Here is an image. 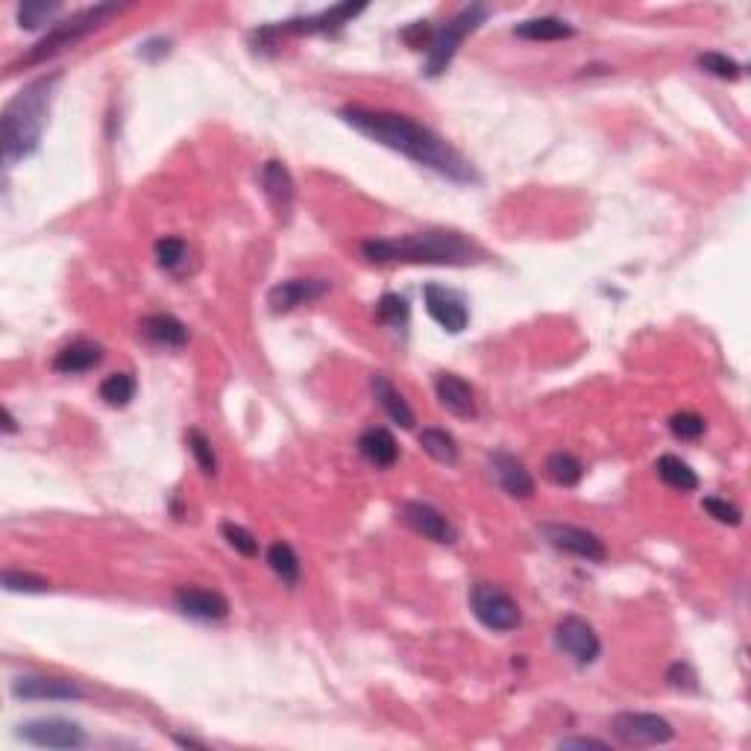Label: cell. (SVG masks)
I'll list each match as a JSON object with an SVG mask.
<instances>
[{
    "instance_id": "obj_17",
    "label": "cell",
    "mask_w": 751,
    "mask_h": 751,
    "mask_svg": "<svg viewBox=\"0 0 751 751\" xmlns=\"http://www.w3.org/2000/svg\"><path fill=\"white\" fill-rule=\"evenodd\" d=\"M402 520L414 531H420L423 537L435 540V543H455V529L452 523L443 517L438 508L426 505V502H405L402 505Z\"/></svg>"
},
{
    "instance_id": "obj_39",
    "label": "cell",
    "mask_w": 751,
    "mask_h": 751,
    "mask_svg": "<svg viewBox=\"0 0 751 751\" xmlns=\"http://www.w3.org/2000/svg\"><path fill=\"white\" fill-rule=\"evenodd\" d=\"M696 681H699V678H696V669L687 661H675L666 669V684L675 687V690H696V687H699Z\"/></svg>"
},
{
    "instance_id": "obj_3",
    "label": "cell",
    "mask_w": 751,
    "mask_h": 751,
    "mask_svg": "<svg viewBox=\"0 0 751 751\" xmlns=\"http://www.w3.org/2000/svg\"><path fill=\"white\" fill-rule=\"evenodd\" d=\"M59 80H62L59 71L45 74V77L27 83L6 103V109L0 115V147H3V162L6 165L30 159L39 150L47 124V112H50V100H53V89H56Z\"/></svg>"
},
{
    "instance_id": "obj_31",
    "label": "cell",
    "mask_w": 751,
    "mask_h": 751,
    "mask_svg": "<svg viewBox=\"0 0 751 751\" xmlns=\"http://www.w3.org/2000/svg\"><path fill=\"white\" fill-rule=\"evenodd\" d=\"M135 397V379L130 373H112L100 382V399L112 408H124Z\"/></svg>"
},
{
    "instance_id": "obj_6",
    "label": "cell",
    "mask_w": 751,
    "mask_h": 751,
    "mask_svg": "<svg viewBox=\"0 0 751 751\" xmlns=\"http://www.w3.org/2000/svg\"><path fill=\"white\" fill-rule=\"evenodd\" d=\"M361 12H364V6L341 3V6L323 9L317 15H303V18H291V21H282V24H273V27H262L256 33V42L262 47H276V39H285V36L332 33V30H341L344 24H350L355 15H361Z\"/></svg>"
},
{
    "instance_id": "obj_27",
    "label": "cell",
    "mask_w": 751,
    "mask_h": 751,
    "mask_svg": "<svg viewBox=\"0 0 751 751\" xmlns=\"http://www.w3.org/2000/svg\"><path fill=\"white\" fill-rule=\"evenodd\" d=\"M546 476L561 487H575L584 476V464L570 452H552L546 458Z\"/></svg>"
},
{
    "instance_id": "obj_21",
    "label": "cell",
    "mask_w": 751,
    "mask_h": 751,
    "mask_svg": "<svg viewBox=\"0 0 751 751\" xmlns=\"http://www.w3.org/2000/svg\"><path fill=\"white\" fill-rule=\"evenodd\" d=\"M100 361H103V347H100V344L74 341V344H68V347H62V350L56 353V358H53V370H56V373H65V376H74V373L94 370Z\"/></svg>"
},
{
    "instance_id": "obj_4",
    "label": "cell",
    "mask_w": 751,
    "mask_h": 751,
    "mask_svg": "<svg viewBox=\"0 0 751 751\" xmlns=\"http://www.w3.org/2000/svg\"><path fill=\"white\" fill-rule=\"evenodd\" d=\"M121 12H124V6H118V3H97V6H89V9H83V12H74L71 18L53 24L45 39L33 47L27 56H21V62L12 65V71L21 68V65H27V68H30V65H39V62H45L50 56L62 53L65 47L83 42L86 36H91L94 30H100L103 24H109V21H112L115 15H121Z\"/></svg>"
},
{
    "instance_id": "obj_12",
    "label": "cell",
    "mask_w": 751,
    "mask_h": 751,
    "mask_svg": "<svg viewBox=\"0 0 751 751\" xmlns=\"http://www.w3.org/2000/svg\"><path fill=\"white\" fill-rule=\"evenodd\" d=\"M423 303H426L429 317L441 326L443 332L458 335V332L467 329V323H470V309H467V300H464L458 291H452V288H446V285H438V282H429V285L423 288Z\"/></svg>"
},
{
    "instance_id": "obj_35",
    "label": "cell",
    "mask_w": 751,
    "mask_h": 751,
    "mask_svg": "<svg viewBox=\"0 0 751 751\" xmlns=\"http://www.w3.org/2000/svg\"><path fill=\"white\" fill-rule=\"evenodd\" d=\"M0 581H3L6 593H47L50 590L47 578L33 573H21V570H3Z\"/></svg>"
},
{
    "instance_id": "obj_42",
    "label": "cell",
    "mask_w": 751,
    "mask_h": 751,
    "mask_svg": "<svg viewBox=\"0 0 751 751\" xmlns=\"http://www.w3.org/2000/svg\"><path fill=\"white\" fill-rule=\"evenodd\" d=\"M558 746H561V749H599V751L608 749V743L593 740V737H573V740H561Z\"/></svg>"
},
{
    "instance_id": "obj_10",
    "label": "cell",
    "mask_w": 751,
    "mask_h": 751,
    "mask_svg": "<svg viewBox=\"0 0 751 751\" xmlns=\"http://www.w3.org/2000/svg\"><path fill=\"white\" fill-rule=\"evenodd\" d=\"M18 737L39 749H83L89 743L86 731L68 719H30L18 725Z\"/></svg>"
},
{
    "instance_id": "obj_22",
    "label": "cell",
    "mask_w": 751,
    "mask_h": 751,
    "mask_svg": "<svg viewBox=\"0 0 751 751\" xmlns=\"http://www.w3.org/2000/svg\"><path fill=\"white\" fill-rule=\"evenodd\" d=\"M514 36L517 39H526V42H564V39H573L575 27L567 24L564 18H555V15H540V18H529L523 24L514 27Z\"/></svg>"
},
{
    "instance_id": "obj_41",
    "label": "cell",
    "mask_w": 751,
    "mask_h": 751,
    "mask_svg": "<svg viewBox=\"0 0 751 751\" xmlns=\"http://www.w3.org/2000/svg\"><path fill=\"white\" fill-rule=\"evenodd\" d=\"M171 53V39H150V42H144L141 50H138V56L141 59H147V62H159L162 56H168Z\"/></svg>"
},
{
    "instance_id": "obj_32",
    "label": "cell",
    "mask_w": 751,
    "mask_h": 751,
    "mask_svg": "<svg viewBox=\"0 0 751 751\" xmlns=\"http://www.w3.org/2000/svg\"><path fill=\"white\" fill-rule=\"evenodd\" d=\"M185 441H188V449H191L197 467L203 470V476H212V479H215V476H218V455H215L212 441H209L200 429H188Z\"/></svg>"
},
{
    "instance_id": "obj_8",
    "label": "cell",
    "mask_w": 751,
    "mask_h": 751,
    "mask_svg": "<svg viewBox=\"0 0 751 751\" xmlns=\"http://www.w3.org/2000/svg\"><path fill=\"white\" fill-rule=\"evenodd\" d=\"M611 731L622 746L628 749H646V746H663L675 737V728L658 716V713H637L625 710L611 719Z\"/></svg>"
},
{
    "instance_id": "obj_30",
    "label": "cell",
    "mask_w": 751,
    "mask_h": 751,
    "mask_svg": "<svg viewBox=\"0 0 751 751\" xmlns=\"http://www.w3.org/2000/svg\"><path fill=\"white\" fill-rule=\"evenodd\" d=\"M699 68L710 74V77H716V80H728V83H734V80H740L743 77V65L737 62V59H731L728 53H719V50H707V53H699Z\"/></svg>"
},
{
    "instance_id": "obj_28",
    "label": "cell",
    "mask_w": 751,
    "mask_h": 751,
    "mask_svg": "<svg viewBox=\"0 0 751 751\" xmlns=\"http://www.w3.org/2000/svg\"><path fill=\"white\" fill-rule=\"evenodd\" d=\"M62 3H45V0H27L18 6V24L24 30H42L47 24H56V18L62 15Z\"/></svg>"
},
{
    "instance_id": "obj_11",
    "label": "cell",
    "mask_w": 751,
    "mask_h": 751,
    "mask_svg": "<svg viewBox=\"0 0 751 751\" xmlns=\"http://www.w3.org/2000/svg\"><path fill=\"white\" fill-rule=\"evenodd\" d=\"M555 646L561 652H567L578 666H590L602 655V643H599L596 628L587 619L575 617V614L564 617L555 625Z\"/></svg>"
},
{
    "instance_id": "obj_19",
    "label": "cell",
    "mask_w": 751,
    "mask_h": 751,
    "mask_svg": "<svg viewBox=\"0 0 751 751\" xmlns=\"http://www.w3.org/2000/svg\"><path fill=\"white\" fill-rule=\"evenodd\" d=\"M138 326H141V332H144L147 341H153L159 347H171V350L185 347L188 338H191L188 326L179 317H174V314H147Z\"/></svg>"
},
{
    "instance_id": "obj_9",
    "label": "cell",
    "mask_w": 751,
    "mask_h": 751,
    "mask_svg": "<svg viewBox=\"0 0 751 751\" xmlns=\"http://www.w3.org/2000/svg\"><path fill=\"white\" fill-rule=\"evenodd\" d=\"M540 534L546 537L549 546L567 552V555H575L581 561H590V564H605L608 558V549L602 543L599 534L593 531L581 529V526H570V523H543L540 526Z\"/></svg>"
},
{
    "instance_id": "obj_44",
    "label": "cell",
    "mask_w": 751,
    "mask_h": 751,
    "mask_svg": "<svg viewBox=\"0 0 751 751\" xmlns=\"http://www.w3.org/2000/svg\"><path fill=\"white\" fill-rule=\"evenodd\" d=\"M3 420H6V423H3V432H6V435L18 432V426H15V417H12V411H9V408H3Z\"/></svg>"
},
{
    "instance_id": "obj_25",
    "label": "cell",
    "mask_w": 751,
    "mask_h": 751,
    "mask_svg": "<svg viewBox=\"0 0 751 751\" xmlns=\"http://www.w3.org/2000/svg\"><path fill=\"white\" fill-rule=\"evenodd\" d=\"M655 470H658V476H661L663 485H669L672 490L690 493V490H696V487H699V476H696V470H693L684 458H678V455H661V458H658V464H655Z\"/></svg>"
},
{
    "instance_id": "obj_20",
    "label": "cell",
    "mask_w": 751,
    "mask_h": 751,
    "mask_svg": "<svg viewBox=\"0 0 751 751\" xmlns=\"http://www.w3.org/2000/svg\"><path fill=\"white\" fill-rule=\"evenodd\" d=\"M262 188H265L267 200H270L276 209H282V212L291 209L294 194H297V185H294L291 171L285 168V162H279V159L265 162V168H262Z\"/></svg>"
},
{
    "instance_id": "obj_7",
    "label": "cell",
    "mask_w": 751,
    "mask_h": 751,
    "mask_svg": "<svg viewBox=\"0 0 751 751\" xmlns=\"http://www.w3.org/2000/svg\"><path fill=\"white\" fill-rule=\"evenodd\" d=\"M470 608H473V617L479 619L485 628L499 631V634L514 631L523 622V611H520L517 599L508 590L487 584V581H479L470 587Z\"/></svg>"
},
{
    "instance_id": "obj_43",
    "label": "cell",
    "mask_w": 751,
    "mask_h": 751,
    "mask_svg": "<svg viewBox=\"0 0 751 751\" xmlns=\"http://www.w3.org/2000/svg\"><path fill=\"white\" fill-rule=\"evenodd\" d=\"M174 740H177L179 746H185V749H209V746H206L203 740H191V737H179V734L174 737Z\"/></svg>"
},
{
    "instance_id": "obj_23",
    "label": "cell",
    "mask_w": 751,
    "mask_h": 751,
    "mask_svg": "<svg viewBox=\"0 0 751 751\" xmlns=\"http://www.w3.org/2000/svg\"><path fill=\"white\" fill-rule=\"evenodd\" d=\"M358 452H361L370 464H376V467H394L399 458L397 438H394L388 429H382V426L367 429V432L358 438Z\"/></svg>"
},
{
    "instance_id": "obj_38",
    "label": "cell",
    "mask_w": 751,
    "mask_h": 751,
    "mask_svg": "<svg viewBox=\"0 0 751 751\" xmlns=\"http://www.w3.org/2000/svg\"><path fill=\"white\" fill-rule=\"evenodd\" d=\"M702 508H705L716 523H722V526H740V523H743V511H740L734 502H728V499L705 496V499H702Z\"/></svg>"
},
{
    "instance_id": "obj_40",
    "label": "cell",
    "mask_w": 751,
    "mask_h": 751,
    "mask_svg": "<svg viewBox=\"0 0 751 751\" xmlns=\"http://www.w3.org/2000/svg\"><path fill=\"white\" fill-rule=\"evenodd\" d=\"M399 36H402V42H405V45L414 47V50H420V47L432 45L435 30H432V24H429V21H414V24H411V27H405Z\"/></svg>"
},
{
    "instance_id": "obj_24",
    "label": "cell",
    "mask_w": 751,
    "mask_h": 751,
    "mask_svg": "<svg viewBox=\"0 0 751 751\" xmlns=\"http://www.w3.org/2000/svg\"><path fill=\"white\" fill-rule=\"evenodd\" d=\"M370 388H373V394H376V399H379V405L385 408V414H388L397 426H402V429H411V426H414V411H411V405H408L405 397H402L397 388L388 382V376L373 373Z\"/></svg>"
},
{
    "instance_id": "obj_34",
    "label": "cell",
    "mask_w": 751,
    "mask_h": 751,
    "mask_svg": "<svg viewBox=\"0 0 751 751\" xmlns=\"http://www.w3.org/2000/svg\"><path fill=\"white\" fill-rule=\"evenodd\" d=\"M669 429L681 441H699L707 432V420L696 411H678V414L669 417Z\"/></svg>"
},
{
    "instance_id": "obj_1",
    "label": "cell",
    "mask_w": 751,
    "mask_h": 751,
    "mask_svg": "<svg viewBox=\"0 0 751 751\" xmlns=\"http://www.w3.org/2000/svg\"><path fill=\"white\" fill-rule=\"evenodd\" d=\"M344 124H350L355 133L364 138L394 150L399 156L417 162L420 168H429L435 174H441L449 182L458 185H473L479 182L476 168L435 130H429L426 124L414 121L411 115H399V112H382V109H364V106H347L338 112Z\"/></svg>"
},
{
    "instance_id": "obj_14",
    "label": "cell",
    "mask_w": 751,
    "mask_h": 751,
    "mask_svg": "<svg viewBox=\"0 0 751 751\" xmlns=\"http://www.w3.org/2000/svg\"><path fill=\"white\" fill-rule=\"evenodd\" d=\"M329 291H332V282L326 279H285L267 291V309L273 314H288L326 297Z\"/></svg>"
},
{
    "instance_id": "obj_37",
    "label": "cell",
    "mask_w": 751,
    "mask_h": 751,
    "mask_svg": "<svg viewBox=\"0 0 751 751\" xmlns=\"http://www.w3.org/2000/svg\"><path fill=\"white\" fill-rule=\"evenodd\" d=\"M221 534L223 540H226L238 555H244V558H256V555H259V540H256V534L247 531L244 526H238V523H223Z\"/></svg>"
},
{
    "instance_id": "obj_2",
    "label": "cell",
    "mask_w": 751,
    "mask_h": 751,
    "mask_svg": "<svg viewBox=\"0 0 751 751\" xmlns=\"http://www.w3.org/2000/svg\"><path fill=\"white\" fill-rule=\"evenodd\" d=\"M361 256L373 265H438L467 267L485 262V250L461 232L429 229L399 238H370L361 244Z\"/></svg>"
},
{
    "instance_id": "obj_16",
    "label": "cell",
    "mask_w": 751,
    "mask_h": 751,
    "mask_svg": "<svg viewBox=\"0 0 751 751\" xmlns=\"http://www.w3.org/2000/svg\"><path fill=\"white\" fill-rule=\"evenodd\" d=\"M490 473L496 479V485L502 487L508 496L514 499H531L534 496V479L526 470V464L520 458H514L511 452L505 449H496L490 455Z\"/></svg>"
},
{
    "instance_id": "obj_18",
    "label": "cell",
    "mask_w": 751,
    "mask_h": 751,
    "mask_svg": "<svg viewBox=\"0 0 751 751\" xmlns=\"http://www.w3.org/2000/svg\"><path fill=\"white\" fill-rule=\"evenodd\" d=\"M435 394H438V402H441L449 414L464 417V420H467V417H476V394H473V388H470L461 376H455V373H438V376H435Z\"/></svg>"
},
{
    "instance_id": "obj_26",
    "label": "cell",
    "mask_w": 751,
    "mask_h": 751,
    "mask_svg": "<svg viewBox=\"0 0 751 751\" xmlns=\"http://www.w3.org/2000/svg\"><path fill=\"white\" fill-rule=\"evenodd\" d=\"M267 564H270L273 573L282 578V584H288V587H297V584H300V558H297V552L291 549V543L276 540V543L267 549Z\"/></svg>"
},
{
    "instance_id": "obj_5",
    "label": "cell",
    "mask_w": 751,
    "mask_h": 751,
    "mask_svg": "<svg viewBox=\"0 0 751 751\" xmlns=\"http://www.w3.org/2000/svg\"><path fill=\"white\" fill-rule=\"evenodd\" d=\"M487 15H490V9H487L485 3H470L455 18H449L443 27H438L435 36H432V45L426 47V68H423V74L426 77H441V74H446V68L452 65L458 47L464 45V39L470 33H476L485 24Z\"/></svg>"
},
{
    "instance_id": "obj_15",
    "label": "cell",
    "mask_w": 751,
    "mask_h": 751,
    "mask_svg": "<svg viewBox=\"0 0 751 751\" xmlns=\"http://www.w3.org/2000/svg\"><path fill=\"white\" fill-rule=\"evenodd\" d=\"M174 605L182 617L197 619V622H221L229 617V602L218 590H203V587H177Z\"/></svg>"
},
{
    "instance_id": "obj_29",
    "label": "cell",
    "mask_w": 751,
    "mask_h": 751,
    "mask_svg": "<svg viewBox=\"0 0 751 751\" xmlns=\"http://www.w3.org/2000/svg\"><path fill=\"white\" fill-rule=\"evenodd\" d=\"M417 441L423 446V452L432 455L438 464H455L458 461V441L443 429H423L417 435Z\"/></svg>"
},
{
    "instance_id": "obj_13",
    "label": "cell",
    "mask_w": 751,
    "mask_h": 751,
    "mask_svg": "<svg viewBox=\"0 0 751 751\" xmlns=\"http://www.w3.org/2000/svg\"><path fill=\"white\" fill-rule=\"evenodd\" d=\"M12 696L24 702H77L86 699V690L68 678H45V675H24L12 681Z\"/></svg>"
},
{
    "instance_id": "obj_36",
    "label": "cell",
    "mask_w": 751,
    "mask_h": 751,
    "mask_svg": "<svg viewBox=\"0 0 751 751\" xmlns=\"http://www.w3.org/2000/svg\"><path fill=\"white\" fill-rule=\"evenodd\" d=\"M185 259H188V244H185L182 238L168 235V238H159V241H156V262H159V267H165V270H179V267L185 265Z\"/></svg>"
},
{
    "instance_id": "obj_33",
    "label": "cell",
    "mask_w": 751,
    "mask_h": 751,
    "mask_svg": "<svg viewBox=\"0 0 751 751\" xmlns=\"http://www.w3.org/2000/svg\"><path fill=\"white\" fill-rule=\"evenodd\" d=\"M408 317H411L408 300L399 297V294H385V297L376 303V320L385 323V326L402 329V326H408Z\"/></svg>"
}]
</instances>
